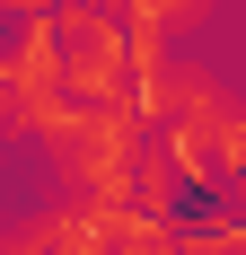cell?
Masks as SVG:
<instances>
[{
	"mask_svg": "<svg viewBox=\"0 0 246 255\" xmlns=\"http://www.w3.org/2000/svg\"><path fill=\"white\" fill-rule=\"evenodd\" d=\"M158 150H167L185 203L229 194L238 167H246V115H238V106H220V115H194V124H158Z\"/></svg>",
	"mask_w": 246,
	"mask_h": 255,
	"instance_id": "cell-2",
	"label": "cell"
},
{
	"mask_svg": "<svg viewBox=\"0 0 246 255\" xmlns=\"http://www.w3.org/2000/svg\"><path fill=\"white\" fill-rule=\"evenodd\" d=\"M176 255H246V229L229 211V194H202V203L176 211Z\"/></svg>",
	"mask_w": 246,
	"mask_h": 255,
	"instance_id": "cell-3",
	"label": "cell"
},
{
	"mask_svg": "<svg viewBox=\"0 0 246 255\" xmlns=\"http://www.w3.org/2000/svg\"><path fill=\"white\" fill-rule=\"evenodd\" d=\"M0 229H9V211H0Z\"/></svg>",
	"mask_w": 246,
	"mask_h": 255,
	"instance_id": "cell-6",
	"label": "cell"
},
{
	"mask_svg": "<svg viewBox=\"0 0 246 255\" xmlns=\"http://www.w3.org/2000/svg\"><path fill=\"white\" fill-rule=\"evenodd\" d=\"M0 141H9V71H0Z\"/></svg>",
	"mask_w": 246,
	"mask_h": 255,
	"instance_id": "cell-5",
	"label": "cell"
},
{
	"mask_svg": "<svg viewBox=\"0 0 246 255\" xmlns=\"http://www.w3.org/2000/svg\"><path fill=\"white\" fill-rule=\"evenodd\" d=\"M62 0H0V18H53Z\"/></svg>",
	"mask_w": 246,
	"mask_h": 255,
	"instance_id": "cell-4",
	"label": "cell"
},
{
	"mask_svg": "<svg viewBox=\"0 0 246 255\" xmlns=\"http://www.w3.org/2000/svg\"><path fill=\"white\" fill-rule=\"evenodd\" d=\"M141 141H149L141 106H71L44 132L53 167L71 176V203H123V176H132V150Z\"/></svg>",
	"mask_w": 246,
	"mask_h": 255,
	"instance_id": "cell-1",
	"label": "cell"
}]
</instances>
